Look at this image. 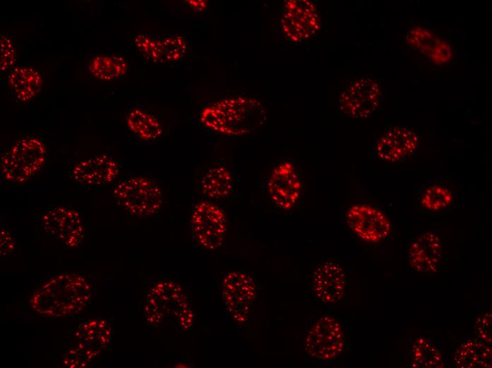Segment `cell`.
I'll use <instances>...</instances> for the list:
<instances>
[{"label":"cell","instance_id":"cell-11","mask_svg":"<svg viewBox=\"0 0 492 368\" xmlns=\"http://www.w3.org/2000/svg\"><path fill=\"white\" fill-rule=\"evenodd\" d=\"M381 97L380 87L375 80L368 78L356 79L341 93L339 108L348 117L365 118L377 110Z\"/></svg>","mask_w":492,"mask_h":368},{"label":"cell","instance_id":"cell-15","mask_svg":"<svg viewBox=\"0 0 492 368\" xmlns=\"http://www.w3.org/2000/svg\"><path fill=\"white\" fill-rule=\"evenodd\" d=\"M119 173L117 161L102 154L78 161L71 169L69 178L83 188H91L113 182Z\"/></svg>","mask_w":492,"mask_h":368},{"label":"cell","instance_id":"cell-3","mask_svg":"<svg viewBox=\"0 0 492 368\" xmlns=\"http://www.w3.org/2000/svg\"><path fill=\"white\" fill-rule=\"evenodd\" d=\"M144 314L149 327L168 326L188 330L193 324V312L180 285L172 282L156 284L148 291Z\"/></svg>","mask_w":492,"mask_h":368},{"label":"cell","instance_id":"cell-26","mask_svg":"<svg viewBox=\"0 0 492 368\" xmlns=\"http://www.w3.org/2000/svg\"><path fill=\"white\" fill-rule=\"evenodd\" d=\"M88 70L96 79L110 81L124 76L127 72V65L122 57L98 55L90 61Z\"/></svg>","mask_w":492,"mask_h":368},{"label":"cell","instance_id":"cell-29","mask_svg":"<svg viewBox=\"0 0 492 368\" xmlns=\"http://www.w3.org/2000/svg\"><path fill=\"white\" fill-rule=\"evenodd\" d=\"M492 315L491 313H486L480 316L476 320L474 325L475 334L477 338L488 345L492 342Z\"/></svg>","mask_w":492,"mask_h":368},{"label":"cell","instance_id":"cell-5","mask_svg":"<svg viewBox=\"0 0 492 368\" xmlns=\"http://www.w3.org/2000/svg\"><path fill=\"white\" fill-rule=\"evenodd\" d=\"M117 205L137 217H148L161 207L163 193L154 180L142 176H127L119 180L113 189Z\"/></svg>","mask_w":492,"mask_h":368},{"label":"cell","instance_id":"cell-8","mask_svg":"<svg viewBox=\"0 0 492 368\" xmlns=\"http://www.w3.org/2000/svg\"><path fill=\"white\" fill-rule=\"evenodd\" d=\"M227 231V218L217 205L201 201L193 207L191 217V233L202 248L213 251L223 243Z\"/></svg>","mask_w":492,"mask_h":368},{"label":"cell","instance_id":"cell-17","mask_svg":"<svg viewBox=\"0 0 492 368\" xmlns=\"http://www.w3.org/2000/svg\"><path fill=\"white\" fill-rule=\"evenodd\" d=\"M418 138L407 127H396L386 131L378 139L375 155L380 159L395 162L412 154L417 148Z\"/></svg>","mask_w":492,"mask_h":368},{"label":"cell","instance_id":"cell-14","mask_svg":"<svg viewBox=\"0 0 492 368\" xmlns=\"http://www.w3.org/2000/svg\"><path fill=\"white\" fill-rule=\"evenodd\" d=\"M350 229L362 240L377 243L387 237L391 224L384 213L376 207L358 204L348 208L346 215Z\"/></svg>","mask_w":492,"mask_h":368},{"label":"cell","instance_id":"cell-9","mask_svg":"<svg viewBox=\"0 0 492 368\" xmlns=\"http://www.w3.org/2000/svg\"><path fill=\"white\" fill-rule=\"evenodd\" d=\"M43 231L67 248L78 247L84 238L85 228L78 211L65 205L53 207L40 219Z\"/></svg>","mask_w":492,"mask_h":368},{"label":"cell","instance_id":"cell-12","mask_svg":"<svg viewBox=\"0 0 492 368\" xmlns=\"http://www.w3.org/2000/svg\"><path fill=\"white\" fill-rule=\"evenodd\" d=\"M221 293L233 320L240 323L245 322L256 296L253 279L243 272H228L223 279Z\"/></svg>","mask_w":492,"mask_h":368},{"label":"cell","instance_id":"cell-28","mask_svg":"<svg viewBox=\"0 0 492 368\" xmlns=\"http://www.w3.org/2000/svg\"><path fill=\"white\" fill-rule=\"evenodd\" d=\"M16 62V53L14 45L6 34L0 37V71L6 72L9 70Z\"/></svg>","mask_w":492,"mask_h":368},{"label":"cell","instance_id":"cell-30","mask_svg":"<svg viewBox=\"0 0 492 368\" xmlns=\"http://www.w3.org/2000/svg\"><path fill=\"white\" fill-rule=\"evenodd\" d=\"M0 240H1V257H5L11 253L15 249V243L13 236L9 231L5 227H1L0 229Z\"/></svg>","mask_w":492,"mask_h":368},{"label":"cell","instance_id":"cell-25","mask_svg":"<svg viewBox=\"0 0 492 368\" xmlns=\"http://www.w3.org/2000/svg\"><path fill=\"white\" fill-rule=\"evenodd\" d=\"M409 366L415 368H442L443 357L439 349L428 338L421 337L412 344Z\"/></svg>","mask_w":492,"mask_h":368},{"label":"cell","instance_id":"cell-16","mask_svg":"<svg viewBox=\"0 0 492 368\" xmlns=\"http://www.w3.org/2000/svg\"><path fill=\"white\" fill-rule=\"evenodd\" d=\"M134 42L142 55L159 63L176 62L185 54L187 49L184 38L175 35L159 37L138 34Z\"/></svg>","mask_w":492,"mask_h":368},{"label":"cell","instance_id":"cell-19","mask_svg":"<svg viewBox=\"0 0 492 368\" xmlns=\"http://www.w3.org/2000/svg\"><path fill=\"white\" fill-rule=\"evenodd\" d=\"M442 256L441 241L435 233L428 231L413 240L408 250L411 267L421 272H435Z\"/></svg>","mask_w":492,"mask_h":368},{"label":"cell","instance_id":"cell-20","mask_svg":"<svg viewBox=\"0 0 492 368\" xmlns=\"http://www.w3.org/2000/svg\"><path fill=\"white\" fill-rule=\"evenodd\" d=\"M406 42L435 64L448 62L452 55L450 46L430 31L414 28L407 34Z\"/></svg>","mask_w":492,"mask_h":368},{"label":"cell","instance_id":"cell-24","mask_svg":"<svg viewBox=\"0 0 492 368\" xmlns=\"http://www.w3.org/2000/svg\"><path fill=\"white\" fill-rule=\"evenodd\" d=\"M129 129L141 139L153 142L159 139L164 130L160 121L149 113L134 108L127 115Z\"/></svg>","mask_w":492,"mask_h":368},{"label":"cell","instance_id":"cell-13","mask_svg":"<svg viewBox=\"0 0 492 368\" xmlns=\"http://www.w3.org/2000/svg\"><path fill=\"white\" fill-rule=\"evenodd\" d=\"M302 181L293 163L284 161L272 170L267 182V191L274 204L288 211L295 207L302 192Z\"/></svg>","mask_w":492,"mask_h":368},{"label":"cell","instance_id":"cell-18","mask_svg":"<svg viewBox=\"0 0 492 368\" xmlns=\"http://www.w3.org/2000/svg\"><path fill=\"white\" fill-rule=\"evenodd\" d=\"M312 285L316 297L321 301L334 304L341 300L344 294V272L341 267L335 263H324L315 271Z\"/></svg>","mask_w":492,"mask_h":368},{"label":"cell","instance_id":"cell-27","mask_svg":"<svg viewBox=\"0 0 492 368\" xmlns=\"http://www.w3.org/2000/svg\"><path fill=\"white\" fill-rule=\"evenodd\" d=\"M452 200L450 191L438 185L432 184L424 188L421 195V203L426 209L432 211L448 206Z\"/></svg>","mask_w":492,"mask_h":368},{"label":"cell","instance_id":"cell-10","mask_svg":"<svg viewBox=\"0 0 492 368\" xmlns=\"http://www.w3.org/2000/svg\"><path fill=\"white\" fill-rule=\"evenodd\" d=\"M344 343L341 324L334 317L324 316L308 330L305 347L311 357L320 361H330L342 352Z\"/></svg>","mask_w":492,"mask_h":368},{"label":"cell","instance_id":"cell-6","mask_svg":"<svg viewBox=\"0 0 492 368\" xmlns=\"http://www.w3.org/2000/svg\"><path fill=\"white\" fill-rule=\"evenodd\" d=\"M45 155V146L40 139L28 137L20 139L1 158V180L26 182L43 168Z\"/></svg>","mask_w":492,"mask_h":368},{"label":"cell","instance_id":"cell-2","mask_svg":"<svg viewBox=\"0 0 492 368\" xmlns=\"http://www.w3.org/2000/svg\"><path fill=\"white\" fill-rule=\"evenodd\" d=\"M264 113L262 105L254 98L230 96L205 107L199 115V122L215 133L242 136L264 122Z\"/></svg>","mask_w":492,"mask_h":368},{"label":"cell","instance_id":"cell-4","mask_svg":"<svg viewBox=\"0 0 492 368\" xmlns=\"http://www.w3.org/2000/svg\"><path fill=\"white\" fill-rule=\"evenodd\" d=\"M113 333L106 318L85 319L74 329L60 359L61 367L83 368L90 364L110 347Z\"/></svg>","mask_w":492,"mask_h":368},{"label":"cell","instance_id":"cell-7","mask_svg":"<svg viewBox=\"0 0 492 368\" xmlns=\"http://www.w3.org/2000/svg\"><path fill=\"white\" fill-rule=\"evenodd\" d=\"M281 29L285 38L294 44L310 40L321 29L315 4L308 0H288L283 5Z\"/></svg>","mask_w":492,"mask_h":368},{"label":"cell","instance_id":"cell-21","mask_svg":"<svg viewBox=\"0 0 492 368\" xmlns=\"http://www.w3.org/2000/svg\"><path fill=\"white\" fill-rule=\"evenodd\" d=\"M454 364L459 368L491 367V347L478 338L466 340L455 352Z\"/></svg>","mask_w":492,"mask_h":368},{"label":"cell","instance_id":"cell-1","mask_svg":"<svg viewBox=\"0 0 492 368\" xmlns=\"http://www.w3.org/2000/svg\"><path fill=\"white\" fill-rule=\"evenodd\" d=\"M91 297V286L85 277L74 272H60L49 277L33 290L30 306L42 317L72 316L87 308Z\"/></svg>","mask_w":492,"mask_h":368},{"label":"cell","instance_id":"cell-23","mask_svg":"<svg viewBox=\"0 0 492 368\" xmlns=\"http://www.w3.org/2000/svg\"><path fill=\"white\" fill-rule=\"evenodd\" d=\"M233 187V176L224 165L216 164L210 168L201 180V190L204 197L221 199L227 197Z\"/></svg>","mask_w":492,"mask_h":368},{"label":"cell","instance_id":"cell-22","mask_svg":"<svg viewBox=\"0 0 492 368\" xmlns=\"http://www.w3.org/2000/svg\"><path fill=\"white\" fill-rule=\"evenodd\" d=\"M8 84L16 98L21 102L33 100L40 91L42 79L40 74L30 67H16L8 76Z\"/></svg>","mask_w":492,"mask_h":368}]
</instances>
